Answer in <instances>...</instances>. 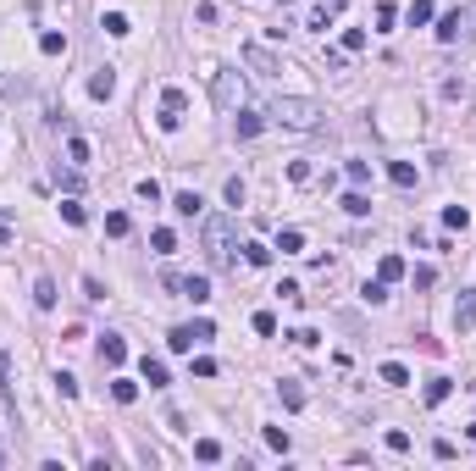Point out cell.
<instances>
[{"label": "cell", "mask_w": 476, "mask_h": 471, "mask_svg": "<svg viewBox=\"0 0 476 471\" xmlns=\"http://www.w3.org/2000/svg\"><path fill=\"white\" fill-rule=\"evenodd\" d=\"M377 377H382L388 389H404V383H410V372H404L399 361H382V372H377Z\"/></svg>", "instance_id": "cell-16"}, {"label": "cell", "mask_w": 476, "mask_h": 471, "mask_svg": "<svg viewBox=\"0 0 476 471\" xmlns=\"http://www.w3.org/2000/svg\"><path fill=\"white\" fill-rule=\"evenodd\" d=\"M283 6H294V0H283Z\"/></svg>", "instance_id": "cell-52"}, {"label": "cell", "mask_w": 476, "mask_h": 471, "mask_svg": "<svg viewBox=\"0 0 476 471\" xmlns=\"http://www.w3.org/2000/svg\"><path fill=\"white\" fill-rule=\"evenodd\" d=\"M0 393H6V405H17V393H11V355L0 349Z\"/></svg>", "instance_id": "cell-26"}, {"label": "cell", "mask_w": 476, "mask_h": 471, "mask_svg": "<svg viewBox=\"0 0 476 471\" xmlns=\"http://www.w3.org/2000/svg\"><path fill=\"white\" fill-rule=\"evenodd\" d=\"M205 338H216V327H211L205 316H200V321H183V327H172V333H166V344H172L177 355H183V349H194V344H205Z\"/></svg>", "instance_id": "cell-3"}, {"label": "cell", "mask_w": 476, "mask_h": 471, "mask_svg": "<svg viewBox=\"0 0 476 471\" xmlns=\"http://www.w3.org/2000/svg\"><path fill=\"white\" fill-rule=\"evenodd\" d=\"M399 22V6H388V0H382V6H377V28H382V34H388V28H394Z\"/></svg>", "instance_id": "cell-37"}, {"label": "cell", "mask_w": 476, "mask_h": 471, "mask_svg": "<svg viewBox=\"0 0 476 471\" xmlns=\"http://www.w3.org/2000/svg\"><path fill=\"white\" fill-rule=\"evenodd\" d=\"M272 117H277L283 128H316V122H321V106H316V100H294V94H288V100H277V106H272Z\"/></svg>", "instance_id": "cell-2"}, {"label": "cell", "mask_w": 476, "mask_h": 471, "mask_svg": "<svg viewBox=\"0 0 476 471\" xmlns=\"http://www.w3.org/2000/svg\"><path fill=\"white\" fill-rule=\"evenodd\" d=\"M61 222H73V228H83V222H89V211H83L78 200H61Z\"/></svg>", "instance_id": "cell-27"}, {"label": "cell", "mask_w": 476, "mask_h": 471, "mask_svg": "<svg viewBox=\"0 0 476 471\" xmlns=\"http://www.w3.org/2000/svg\"><path fill=\"white\" fill-rule=\"evenodd\" d=\"M277 393H283V405H288V410H299V405H305V389H299V383H283Z\"/></svg>", "instance_id": "cell-35"}, {"label": "cell", "mask_w": 476, "mask_h": 471, "mask_svg": "<svg viewBox=\"0 0 476 471\" xmlns=\"http://www.w3.org/2000/svg\"><path fill=\"white\" fill-rule=\"evenodd\" d=\"M139 372H144V383H150V389H166V383H172V377H166V361H156V355H144V366H139Z\"/></svg>", "instance_id": "cell-12"}, {"label": "cell", "mask_w": 476, "mask_h": 471, "mask_svg": "<svg viewBox=\"0 0 476 471\" xmlns=\"http://www.w3.org/2000/svg\"><path fill=\"white\" fill-rule=\"evenodd\" d=\"M244 261H249V266H266V261H272V249H266V244H255V238H249V244H244Z\"/></svg>", "instance_id": "cell-31"}, {"label": "cell", "mask_w": 476, "mask_h": 471, "mask_svg": "<svg viewBox=\"0 0 476 471\" xmlns=\"http://www.w3.org/2000/svg\"><path fill=\"white\" fill-rule=\"evenodd\" d=\"M277 249H283V255H294V249H305V233H299V228H283V233H277Z\"/></svg>", "instance_id": "cell-21"}, {"label": "cell", "mask_w": 476, "mask_h": 471, "mask_svg": "<svg viewBox=\"0 0 476 471\" xmlns=\"http://www.w3.org/2000/svg\"><path fill=\"white\" fill-rule=\"evenodd\" d=\"M205 261L222 272L233 266V222L228 217H205Z\"/></svg>", "instance_id": "cell-1"}, {"label": "cell", "mask_w": 476, "mask_h": 471, "mask_svg": "<svg viewBox=\"0 0 476 471\" xmlns=\"http://www.w3.org/2000/svg\"><path fill=\"white\" fill-rule=\"evenodd\" d=\"M166 289H177L183 300H194V305H205L211 300V277H166Z\"/></svg>", "instance_id": "cell-4"}, {"label": "cell", "mask_w": 476, "mask_h": 471, "mask_svg": "<svg viewBox=\"0 0 476 471\" xmlns=\"http://www.w3.org/2000/svg\"><path fill=\"white\" fill-rule=\"evenodd\" d=\"M443 228H449V233H454V228L466 233V228H471V211H466V205H449V211H443Z\"/></svg>", "instance_id": "cell-18"}, {"label": "cell", "mask_w": 476, "mask_h": 471, "mask_svg": "<svg viewBox=\"0 0 476 471\" xmlns=\"http://www.w3.org/2000/svg\"><path fill=\"white\" fill-rule=\"evenodd\" d=\"M139 200H150V205L161 200V183H156V177H144V183H139Z\"/></svg>", "instance_id": "cell-46"}, {"label": "cell", "mask_w": 476, "mask_h": 471, "mask_svg": "<svg viewBox=\"0 0 476 471\" xmlns=\"http://www.w3.org/2000/svg\"><path fill=\"white\" fill-rule=\"evenodd\" d=\"M244 61H249V67H255L260 78H272V73H283V61H277V56H272L266 45H244Z\"/></svg>", "instance_id": "cell-5"}, {"label": "cell", "mask_w": 476, "mask_h": 471, "mask_svg": "<svg viewBox=\"0 0 476 471\" xmlns=\"http://www.w3.org/2000/svg\"><path fill=\"white\" fill-rule=\"evenodd\" d=\"M421 22H432V0H415L410 6V28H421Z\"/></svg>", "instance_id": "cell-36"}, {"label": "cell", "mask_w": 476, "mask_h": 471, "mask_svg": "<svg viewBox=\"0 0 476 471\" xmlns=\"http://www.w3.org/2000/svg\"><path fill=\"white\" fill-rule=\"evenodd\" d=\"M67 161H73V166H83V161H89V139H78V133H73V139H67Z\"/></svg>", "instance_id": "cell-32"}, {"label": "cell", "mask_w": 476, "mask_h": 471, "mask_svg": "<svg viewBox=\"0 0 476 471\" xmlns=\"http://www.w3.org/2000/svg\"><path fill=\"white\" fill-rule=\"evenodd\" d=\"M460 28H466V17H460V11H449V17L438 22V39H443V45H454V39H460Z\"/></svg>", "instance_id": "cell-14"}, {"label": "cell", "mask_w": 476, "mask_h": 471, "mask_svg": "<svg viewBox=\"0 0 476 471\" xmlns=\"http://www.w3.org/2000/svg\"><path fill=\"white\" fill-rule=\"evenodd\" d=\"M83 300H105V283L100 277H83Z\"/></svg>", "instance_id": "cell-42"}, {"label": "cell", "mask_w": 476, "mask_h": 471, "mask_svg": "<svg viewBox=\"0 0 476 471\" xmlns=\"http://www.w3.org/2000/svg\"><path fill=\"white\" fill-rule=\"evenodd\" d=\"M266 444H272L277 455H288V433H283V427H266Z\"/></svg>", "instance_id": "cell-40"}, {"label": "cell", "mask_w": 476, "mask_h": 471, "mask_svg": "<svg viewBox=\"0 0 476 471\" xmlns=\"http://www.w3.org/2000/svg\"><path fill=\"white\" fill-rule=\"evenodd\" d=\"M34 305H39V311H50V305H56V283H50V277H39V283H34Z\"/></svg>", "instance_id": "cell-19"}, {"label": "cell", "mask_w": 476, "mask_h": 471, "mask_svg": "<svg viewBox=\"0 0 476 471\" xmlns=\"http://www.w3.org/2000/svg\"><path fill=\"white\" fill-rule=\"evenodd\" d=\"M388 449H394V455H410V433H399V427H394V433H388Z\"/></svg>", "instance_id": "cell-41"}, {"label": "cell", "mask_w": 476, "mask_h": 471, "mask_svg": "<svg viewBox=\"0 0 476 471\" xmlns=\"http://www.w3.org/2000/svg\"><path fill=\"white\" fill-rule=\"evenodd\" d=\"M183 106H188L183 89H161V111H177V117H183Z\"/></svg>", "instance_id": "cell-24"}, {"label": "cell", "mask_w": 476, "mask_h": 471, "mask_svg": "<svg viewBox=\"0 0 476 471\" xmlns=\"http://www.w3.org/2000/svg\"><path fill=\"white\" fill-rule=\"evenodd\" d=\"M338 50H343V56H355V50H366V28H349V34H343V45H338Z\"/></svg>", "instance_id": "cell-28"}, {"label": "cell", "mask_w": 476, "mask_h": 471, "mask_svg": "<svg viewBox=\"0 0 476 471\" xmlns=\"http://www.w3.org/2000/svg\"><path fill=\"white\" fill-rule=\"evenodd\" d=\"M61 189H67V194H78V189H83V172H78V166H73V172H61Z\"/></svg>", "instance_id": "cell-45"}, {"label": "cell", "mask_w": 476, "mask_h": 471, "mask_svg": "<svg viewBox=\"0 0 476 471\" xmlns=\"http://www.w3.org/2000/svg\"><path fill=\"white\" fill-rule=\"evenodd\" d=\"M466 433H471V444H476V421H471V427H466Z\"/></svg>", "instance_id": "cell-50"}, {"label": "cell", "mask_w": 476, "mask_h": 471, "mask_svg": "<svg viewBox=\"0 0 476 471\" xmlns=\"http://www.w3.org/2000/svg\"><path fill=\"white\" fill-rule=\"evenodd\" d=\"M260 128H266V111H255V106H244V111H238V139H255Z\"/></svg>", "instance_id": "cell-9"}, {"label": "cell", "mask_w": 476, "mask_h": 471, "mask_svg": "<svg viewBox=\"0 0 476 471\" xmlns=\"http://www.w3.org/2000/svg\"><path fill=\"white\" fill-rule=\"evenodd\" d=\"M327 22H332V11H327V6H316V11H311V28H316V34H327Z\"/></svg>", "instance_id": "cell-47"}, {"label": "cell", "mask_w": 476, "mask_h": 471, "mask_svg": "<svg viewBox=\"0 0 476 471\" xmlns=\"http://www.w3.org/2000/svg\"><path fill=\"white\" fill-rule=\"evenodd\" d=\"M321 6H327V11H332V17H338V11H343V6H349V0H321Z\"/></svg>", "instance_id": "cell-49"}, {"label": "cell", "mask_w": 476, "mask_h": 471, "mask_svg": "<svg viewBox=\"0 0 476 471\" xmlns=\"http://www.w3.org/2000/svg\"><path fill=\"white\" fill-rule=\"evenodd\" d=\"M194 461L216 466V461H222V444H216V438H200V444H194Z\"/></svg>", "instance_id": "cell-20"}, {"label": "cell", "mask_w": 476, "mask_h": 471, "mask_svg": "<svg viewBox=\"0 0 476 471\" xmlns=\"http://www.w3.org/2000/svg\"><path fill=\"white\" fill-rule=\"evenodd\" d=\"M0 466H6V449H0Z\"/></svg>", "instance_id": "cell-51"}, {"label": "cell", "mask_w": 476, "mask_h": 471, "mask_svg": "<svg viewBox=\"0 0 476 471\" xmlns=\"http://www.w3.org/2000/svg\"><path fill=\"white\" fill-rule=\"evenodd\" d=\"M39 50H45V56H61V50H67V34H39Z\"/></svg>", "instance_id": "cell-29"}, {"label": "cell", "mask_w": 476, "mask_h": 471, "mask_svg": "<svg viewBox=\"0 0 476 471\" xmlns=\"http://www.w3.org/2000/svg\"><path fill=\"white\" fill-rule=\"evenodd\" d=\"M100 28H105V34H117V39H122V34H133V22H128L122 11H105V22H100Z\"/></svg>", "instance_id": "cell-23"}, {"label": "cell", "mask_w": 476, "mask_h": 471, "mask_svg": "<svg viewBox=\"0 0 476 471\" xmlns=\"http://www.w3.org/2000/svg\"><path fill=\"white\" fill-rule=\"evenodd\" d=\"M89 94H94V100H111V94H117V67H94Z\"/></svg>", "instance_id": "cell-8"}, {"label": "cell", "mask_w": 476, "mask_h": 471, "mask_svg": "<svg viewBox=\"0 0 476 471\" xmlns=\"http://www.w3.org/2000/svg\"><path fill=\"white\" fill-rule=\"evenodd\" d=\"M111 399H117V405H133V399H139V383H128V377H117V383H111Z\"/></svg>", "instance_id": "cell-22"}, {"label": "cell", "mask_w": 476, "mask_h": 471, "mask_svg": "<svg viewBox=\"0 0 476 471\" xmlns=\"http://www.w3.org/2000/svg\"><path fill=\"white\" fill-rule=\"evenodd\" d=\"M222 194H228V205H244V183H238V177H228V189H222Z\"/></svg>", "instance_id": "cell-48"}, {"label": "cell", "mask_w": 476, "mask_h": 471, "mask_svg": "<svg viewBox=\"0 0 476 471\" xmlns=\"http://www.w3.org/2000/svg\"><path fill=\"white\" fill-rule=\"evenodd\" d=\"M172 211H177V217H205V200H200L194 189H183V194H172Z\"/></svg>", "instance_id": "cell-10"}, {"label": "cell", "mask_w": 476, "mask_h": 471, "mask_svg": "<svg viewBox=\"0 0 476 471\" xmlns=\"http://www.w3.org/2000/svg\"><path fill=\"white\" fill-rule=\"evenodd\" d=\"M388 183L394 189H415V166L410 161H388Z\"/></svg>", "instance_id": "cell-11"}, {"label": "cell", "mask_w": 476, "mask_h": 471, "mask_svg": "<svg viewBox=\"0 0 476 471\" xmlns=\"http://www.w3.org/2000/svg\"><path fill=\"white\" fill-rule=\"evenodd\" d=\"M288 338H294V344H299V349H311V344H316V327H294V333H288Z\"/></svg>", "instance_id": "cell-43"}, {"label": "cell", "mask_w": 476, "mask_h": 471, "mask_svg": "<svg viewBox=\"0 0 476 471\" xmlns=\"http://www.w3.org/2000/svg\"><path fill=\"white\" fill-rule=\"evenodd\" d=\"M255 333H260V338H272V333H277V316H272V311H255Z\"/></svg>", "instance_id": "cell-38"}, {"label": "cell", "mask_w": 476, "mask_h": 471, "mask_svg": "<svg viewBox=\"0 0 476 471\" xmlns=\"http://www.w3.org/2000/svg\"><path fill=\"white\" fill-rule=\"evenodd\" d=\"M377 277H382V283H399V277H404V261H399V255H382V261H377Z\"/></svg>", "instance_id": "cell-15"}, {"label": "cell", "mask_w": 476, "mask_h": 471, "mask_svg": "<svg viewBox=\"0 0 476 471\" xmlns=\"http://www.w3.org/2000/svg\"><path fill=\"white\" fill-rule=\"evenodd\" d=\"M476 327V289H460L454 300V333H471Z\"/></svg>", "instance_id": "cell-6"}, {"label": "cell", "mask_w": 476, "mask_h": 471, "mask_svg": "<svg viewBox=\"0 0 476 471\" xmlns=\"http://www.w3.org/2000/svg\"><path fill=\"white\" fill-rule=\"evenodd\" d=\"M449 393H454V377H426V393H421V399H426V405H443Z\"/></svg>", "instance_id": "cell-13"}, {"label": "cell", "mask_w": 476, "mask_h": 471, "mask_svg": "<svg viewBox=\"0 0 476 471\" xmlns=\"http://www.w3.org/2000/svg\"><path fill=\"white\" fill-rule=\"evenodd\" d=\"M150 244H156V255H172V249H177V233H172V228H156Z\"/></svg>", "instance_id": "cell-25"}, {"label": "cell", "mask_w": 476, "mask_h": 471, "mask_svg": "<svg viewBox=\"0 0 476 471\" xmlns=\"http://www.w3.org/2000/svg\"><path fill=\"white\" fill-rule=\"evenodd\" d=\"M343 172H349V183H355V189H360V183H371V161H349Z\"/></svg>", "instance_id": "cell-30"}, {"label": "cell", "mask_w": 476, "mask_h": 471, "mask_svg": "<svg viewBox=\"0 0 476 471\" xmlns=\"http://www.w3.org/2000/svg\"><path fill=\"white\" fill-rule=\"evenodd\" d=\"M122 361H128L122 333H100V366H122Z\"/></svg>", "instance_id": "cell-7"}, {"label": "cell", "mask_w": 476, "mask_h": 471, "mask_svg": "<svg viewBox=\"0 0 476 471\" xmlns=\"http://www.w3.org/2000/svg\"><path fill=\"white\" fill-rule=\"evenodd\" d=\"M360 294H366V300H371V305H382V300H388V283H382V277H377V283H366V289H360Z\"/></svg>", "instance_id": "cell-39"}, {"label": "cell", "mask_w": 476, "mask_h": 471, "mask_svg": "<svg viewBox=\"0 0 476 471\" xmlns=\"http://www.w3.org/2000/svg\"><path fill=\"white\" fill-rule=\"evenodd\" d=\"M194 377H216V361L211 355H194Z\"/></svg>", "instance_id": "cell-44"}, {"label": "cell", "mask_w": 476, "mask_h": 471, "mask_svg": "<svg viewBox=\"0 0 476 471\" xmlns=\"http://www.w3.org/2000/svg\"><path fill=\"white\" fill-rule=\"evenodd\" d=\"M343 211H349V217H371V200H366L360 189H349V194H343Z\"/></svg>", "instance_id": "cell-17"}, {"label": "cell", "mask_w": 476, "mask_h": 471, "mask_svg": "<svg viewBox=\"0 0 476 471\" xmlns=\"http://www.w3.org/2000/svg\"><path fill=\"white\" fill-rule=\"evenodd\" d=\"M128 228H133V222H128V211H111V217H105V233H111V238H122Z\"/></svg>", "instance_id": "cell-33"}, {"label": "cell", "mask_w": 476, "mask_h": 471, "mask_svg": "<svg viewBox=\"0 0 476 471\" xmlns=\"http://www.w3.org/2000/svg\"><path fill=\"white\" fill-rule=\"evenodd\" d=\"M233 73H216V100H222V106H233Z\"/></svg>", "instance_id": "cell-34"}]
</instances>
